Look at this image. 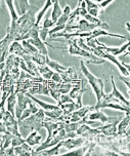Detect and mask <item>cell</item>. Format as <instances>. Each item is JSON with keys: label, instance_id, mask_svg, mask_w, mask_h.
<instances>
[{"label": "cell", "instance_id": "6da1fadb", "mask_svg": "<svg viewBox=\"0 0 130 156\" xmlns=\"http://www.w3.org/2000/svg\"><path fill=\"white\" fill-rule=\"evenodd\" d=\"M80 67H81V71L83 75L85 76V79L87 80L90 86L92 87L93 91H94V94L96 96V100H98V102L104 94V84L103 79L94 76V75L91 73L87 69V67L85 66L84 61H82V60L80 61Z\"/></svg>", "mask_w": 130, "mask_h": 156}, {"label": "cell", "instance_id": "7a4b0ae2", "mask_svg": "<svg viewBox=\"0 0 130 156\" xmlns=\"http://www.w3.org/2000/svg\"><path fill=\"white\" fill-rule=\"evenodd\" d=\"M68 44H69V47H68L67 51L69 54L72 55H78V57L84 58L87 63L95 64V65H101V64H104L106 62L104 58H101L96 57V55H94L93 54H91L89 51H84V49L80 48L75 42V38L69 39Z\"/></svg>", "mask_w": 130, "mask_h": 156}, {"label": "cell", "instance_id": "3957f363", "mask_svg": "<svg viewBox=\"0 0 130 156\" xmlns=\"http://www.w3.org/2000/svg\"><path fill=\"white\" fill-rule=\"evenodd\" d=\"M44 118H45V114H44V110L41 108L35 114H32L31 116L19 121V127L21 129H24L25 132H27V130H31V132L32 130H39L42 127Z\"/></svg>", "mask_w": 130, "mask_h": 156}, {"label": "cell", "instance_id": "277c9868", "mask_svg": "<svg viewBox=\"0 0 130 156\" xmlns=\"http://www.w3.org/2000/svg\"><path fill=\"white\" fill-rule=\"evenodd\" d=\"M104 108H112V109L124 111L126 114H129V112H130V107L124 105L122 102H120L119 100L113 98L110 94H104L103 98H101L94 106L95 110L104 109Z\"/></svg>", "mask_w": 130, "mask_h": 156}, {"label": "cell", "instance_id": "5b68a950", "mask_svg": "<svg viewBox=\"0 0 130 156\" xmlns=\"http://www.w3.org/2000/svg\"><path fill=\"white\" fill-rule=\"evenodd\" d=\"M1 121L3 122L4 125L6 126L8 133H12V135H15V136H22L21 133L19 132L18 119H15V116H13L10 112L5 110Z\"/></svg>", "mask_w": 130, "mask_h": 156}, {"label": "cell", "instance_id": "8992f818", "mask_svg": "<svg viewBox=\"0 0 130 156\" xmlns=\"http://www.w3.org/2000/svg\"><path fill=\"white\" fill-rule=\"evenodd\" d=\"M129 43H130L129 39H127V42L125 44H123L122 46H120V47H110V46L104 45V44H103V43H101L98 40V38L95 39V44L98 45V49H101V51H103L104 52H108V54L114 55V57H117V55L123 54V52H125L126 51H128Z\"/></svg>", "mask_w": 130, "mask_h": 156}, {"label": "cell", "instance_id": "52a82bcc", "mask_svg": "<svg viewBox=\"0 0 130 156\" xmlns=\"http://www.w3.org/2000/svg\"><path fill=\"white\" fill-rule=\"evenodd\" d=\"M87 119H90V120H98L101 121V123H108V122H113L116 120H120L122 117H109L107 116L103 109H98V110H93V112L91 111V113H88L86 115Z\"/></svg>", "mask_w": 130, "mask_h": 156}, {"label": "cell", "instance_id": "ba28073f", "mask_svg": "<svg viewBox=\"0 0 130 156\" xmlns=\"http://www.w3.org/2000/svg\"><path fill=\"white\" fill-rule=\"evenodd\" d=\"M31 101L29 97L26 96L25 93H18L16 94V105H15V118L18 121L21 119L22 113L29 105V102Z\"/></svg>", "mask_w": 130, "mask_h": 156}, {"label": "cell", "instance_id": "9c48e42d", "mask_svg": "<svg viewBox=\"0 0 130 156\" xmlns=\"http://www.w3.org/2000/svg\"><path fill=\"white\" fill-rule=\"evenodd\" d=\"M31 94H45V96H49V90L46 85L45 79H41L36 81L31 88L28 90Z\"/></svg>", "mask_w": 130, "mask_h": 156}, {"label": "cell", "instance_id": "30bf717a", "mask_svg": "<svg viewBox=\"0 0 130 156\" xmlns=\"http://www.w3.org/2000/svg\"><path fill=\"white\" fill-rule=\"evenodd\" d=\"M86 143V140L82 138L76 139V138H68L66 140L62 141V147H63L67 150H73L77 148V147H80L82 145H84Z\"/></svg>", "mask_w": 130, "mask_h": 156}, {"label": "cell", "instance_id": "8fae6325", "mask_svg": "<svg viewBox=\"0 0 130 156\" xmlns=\"http://www.w3.org/2000/svg\"><path fill=\"white\" fill-rule=\"evenodd\" d=\"M13 152H15V155H19V156H35L36 155L35 150H33L32 147L30 146V145H28L26 142L15 147Z\"/></svg>", "mask_w": 130, "mask_h": 156}, {"label": "cell", "instance_id": "7c38bea8", "mask_svg": "<svg viewBox=\"0 0 130 156\" xmlns=\"http://www.w3.org/2000/svg\"><path fill=\"white\" fill-rule=\"evenodd\" d=\"M129 114H126L124 118L118 122L117 125V135L118 136H129Z\"/></svg>", "mask_w": 130, "mask_h": 156}, {"label": "cell", "instance_id": "4fadbf2b", "mask_svg": "<svg viewBox=\"0 0 130 156\" xmlns=\"http://www.w3.org/2000/svg\"><path fill=\"white\" fill-rule=\"evenodd\" d=\"M8 52L10 55H15L19 58H23L24 55H30L26 49L24 48L22 44L19 43V41H13V42L9 45V48H8Z\"/></svg>", "mask_w": 130, "mask_h": 156}, {"label": "cell", "instance_id": "5bb4252c", "mask_svg": "<svg viewBox=\"0 0 130 156\" xmlns=\"http://www.w3.org/2000/svg\"><path fill=\"white\" fill-rule=\"evenodd\" d=\"M111 82H112V86H113L112 93H110L111 96H112L113 98H115V99L119 100V101L122 102L124 105H126V106H128V107H129V100L127 99V98L124 97L122 94V93H121V91L117 88L116 83H115V80H114V76L111 77Z\"/></svg>", "mask_w": 130, "mask_h": 156}, {"label": "cell", "instance_id": "9a60e30c", "mask_svg": "<svg viewBox=\"0 0 130 156\" xmlns=\"http://www.w3.org/2000/svg\"><path fill=\"white\" fill-rule=\"evenodd\" d=\"M45 64H46V66H48L49 68L52 69V70H54L56 73H59V74H63V72H66L68 70L67 67L60 65V64L57 63L56 61L51 60L48 55H46V58H45Z\"/></svg>", "mask_w": 130, "mask_h": 156}, {"label": "cell", "instance_id": "2e32d148", "mask_svg": "<svg viewBox=\"0 0 130 156\" xmlns=\"http://www.w3.org/2000/svg\"><path fill=\"white\" fill-rule=\"evenodd\" d=\"M103 35H106V36H111V37H116V38H120V39H125V38H128L124 35H121V34H115V33H110L106 31L104 29H101V28H98V29H94L93 31L90 32V37L92 38H98L99 36H103Z\"/></svg>", "mask_w": 130, "mask_h": 156}, {"label": "cell", "instance_id": "e0dca14e", "mask_svg": "<svg viewBox=\"0 0 130 156\" xmlns=\"http://www.w3.org/2000/svg\"><path fill=\"white\" fill-rule=\"evenodd\" d=\"M42 139H43L42 136L38 133V130H32V132L30 133V135L25 139V142H26L28 145H30L31 147H33L38 144H41Z\"/></svg>", "mask_w": 130, "mask_h": 156}, {"label": "cell", "instance_id": "ac0fdd59", "mask_svg": "<svg viewBox=\"0 0 130 156\" xmlns=\"http://www.w3.org/2000/svg\"><path fill=\"white\" fill-rule=\"evenodd\" d=\"M85 4H86V12L92 16L93 18H98L99 12H101V8L98 2L90 1V0H85Z\"/></svg>", "mask_w": 130, "mask_h": 156}, {"label": "cell", "instance_id": "d6986e66", "mask_svg": "<svg viewBox=\"0 0 130 156\" xmlns=\"http://www.w3.org/2000/svg\"><path fill=\"white\" fill-rule=\"evenodd\" d=\"M15 6L18 7V15L22 16L24 15H26V13L29 12L30 7H31V5H30L29 1L28 0H18V1H15Z\"/></svg>", "mask_w": 130, "mask_h": 156}, {"label": "cell", "instance_id": "ffe728a7", "mask_svg": "<svg viewBox=\"0 0 130 156\" xmlns=\"http://www.w3.org/2000/svg\"><path fill=\"white\" fill-rule=\"evenodd\" d=\"M38 110H39V108L36 106V103H34L31 100V101L29 102V105H28V107L24 110V112L22 113V116H21L20 120H23V119L27 118V117L31 116L32 114H35ZM20 120H19V121H20Z\"/></svg>", "mask_w": 130, "mask_h": 156}, {"label": "cell", "instance_id": "44dd1931", "mask_svg": "<svg viewBox=\"0 0 130 156\" xmlns=\"http://www.w3.org/2000/svg\"><path fill=\"white\" fill-rule=\"evenodd\" d=\"M71 8L69 5H66L65 6V9L63 10V15L60 16V18L57 20V22L55 23V26L56 27H60V26H66V24L68 23V20H69V16L71 15Z\"/></svg>", "mask_w": 130, "mask_h": 156}, {"label": "cell", "instance_id": "7402d4cb", "mask_svg": "<svg viewBox=\"0 0 130 156\" xmlns=\"http://www.w3.org/2000/svg\"><path fill=\"white\" fill-rule=\"evenodd\" d=\"M52 4H53V1H51V0H47V1L45 2V4H44V6L42 7V9H41V10H38L37 15H36V22H35V26L39 27L40 22H41V20H42L43 16L45 15L46 12H47V9H48L49 7L51 6Z\"/></svg>", "mask_w": 130, "mask_h": 156}, {"label": "cell", "instance_id": "603a6c76", "mask_svg": "<svg viewBox=\"0 0 130 156\" xmlns=\"http://www.w3.org/2000/svg\"><path fill=\"white\" fill-rule=\"evenodd\" d=\"M7 111L10 112L13 116H15V105H16V94L13 91L7 97Z\"/></svg>", "mask_w": 130, "mask_h": 156}, {"label": "cell", "instance_id": "cb8c5ba5", "mask_svg": "<svg viewBox=\"0 0 130 156\" xmlns=\"http://www.w3.org/2000/svg\"><path fill=\"white\" fill-rule=\"evenodd\" d=\"M63 110V115L66 116V115H69L70 113H72L73 111H75L76 109H78L77 105L75 104L74 101H71V102H67V103H63V104L59 105Z\"/></svg>", "mask_w": 130, "mask_h": 156}, {"label": "cell", "instance_id": "d4e9b609", "mask_svg": "<svg viewBox=\"0 0 130 156\" xmlns=\"http://www.w3.org/2000/svg\"><path fill=\"white\" fill-rule=\"evenodd\" d=\"M5 3H6L8 9H9L10 18H12V23H10V25L15 24L16 21H18L20 16H19L18 12H16V10L15 8V1H12V0H6V1H5Z\"/></svg>", "mask_w": 130, "mask_h": 156}, {"label": "cell", "instance_id": "484cf974", "mask_svg": "<svg viewBox=\"0 0 130 156\" xmlns=\"http://www.w3.org/2000/svg\"><path fill=\"white\" fill-rule=\"evenodd\" d=\"M53 9H52V12H51V21L53 22L54 25L55 23L57 22V20L60 18V16L63 15V9L60 8V2L57 0L53 1Z\"/></svg>", "mask_w": 130, "mask_h": 156}, {"label": "cell", "instance_id": "4316f807", "mask_svg": "<svg viewBox=\"0 0 130 156\" xmlns=\"http://www.w3.org/2000/svg\"><path fill=\"white\" fill-rule=\"evenodd\" d=\"M38 67V72H39V75L42 78H44L45 80H49L52 76V74L54 73L53 71L50 70L48 66L44 65V66H37Z\"/></svg>", "mask_w": 130, "mask_h": 156}, {"label": "cell", "instance_id": "83f0119b", "mask_svg": "<svg viewBox=\"0 0 130 156\" xmlns=\"http://www.w3.org/2000/svg\"><path fill=\"white\" fill-rule=\"evenodd\" d=\"M45 58H46V55H43L42 54H40V52H36L35 55H32V61L37 66H44V65H46Z\"/></svg>", "mask_w": 130, "mask_h": 156}, {"label": "cell", "instance_id": "f1b7e54d", "mask_svg": "<svg viewBox=\"0 0 130 156\" xmlns=\"http://www.w3.org/2000/svg\"><path fill=\"white\" fill-rule=\"evenodd\" d=\"M22 45H23L24 48L26 49V51H27L28 52H29V54L31 55H35L36 52H39V51H37V49L35 48L34 46L32 45L31 43H29V42H28L27 40H24V41H23V44H22Z\"/></svg>", "mask_w": 130, "mask_h": 156}, {"label": "cell", "instance_id": "f546056e", "mask_svg": "<svg viewBox=\"0 0 130 156\" xmlns=\"http://www.w3.org/2000/svg\"><path fill=\"white\" fill-rule=\"evenodd\" d=\"M48 32H49V29H44L42 27L39 28V37L44 43H45V41H46V38H47Z\"/></svg>", "mask_w": 130, "mask_h": 156}, {"label": "cell", "instance_id": "4dcf8cb0", "mask_svg": "<svg viewBox=\"0 0 130 156\" xmlns=\"http://www.w3.org/2000/svg\"><path fill=\"white\" fill-rule=\"evenodd\" d=\"M119 79L122 80V81L125 83L127 86V91H128V94H130V82H129V76H123V75H119Z\"/></svg>", "mask_w": 130, "mask_h": 156}, {"label": "cell", "instance_id": "1f68e13d", "mask_svg": "<svg viewBox=\"0 0 130 156\" xmlns=\"http://www.w3.org/2000/svg\"><path fill=\"white\" fill-rule=\"evenodd\" d=\"M53 26H54V23L51 21V20H49L48 18H46L43 21L42 28H44V29H49V28H51V27H53Z\"/></svg>", "mask_w": 130, "mask_h": 156}, {"label": "cell", "instance_id": "d6a6232c", "mask_svg": "<svg viewBox=\"0 0 130 156\" xmlns=\"http://www.w3.org/2000/svg\"><path fill=\"white\" fill-rule=\"evenodd\" d=\"M50 80H52V81H54V82H56V83L63 82V79H62V77H60V75L59 73H56V72H54V73L52 74Z\"/></svg>", "mask_w": 130, "mask_h": 156}, {"label": "cell", "instance_id": "836d02e7", "mask_svg": "<svg viewBox=\"0 0 130 156\" xmlns=\"http://www.w3.org/2000/svg\"><path fill=\"white\" fill-rule=\"evenodd\" d=\"M114 1V0H106V1H101V2H98V5H99V8H101V10H103L104 7L108 6L110 3H112V2Z\"/></svg>", "mask_w": 130, "mask_h": 156}, {"label": "cell", "instance_id": "e575fe53", "mask_svg": "<svg viewBox=\"0 0 130 156\" xmlns=\"http://www.w3.org/2000/svg\"><path fill=\"white\" fill-rule=\"evenodd\" d=\"M0 133H8L6 126H5L4 123L1 120H0Z\"/></svg>", "mask_w": 130, "mask_h": 156}, {"label": "cell", "instance_id": "d590c367", "mask_svg": "<svg viewBox=\"0 0 130 156\" xmlns=\"http://www.w3.org/2000/svg\"><path fill=\"white\" fill-rule=\"evenodd\" d=\"M2 140H3V133H0V149H1Z\"/></svg>", "mask_w": 130, "mask_h": 156}, {"label": "cell", "instance_id": "8d00e7d4", "mask_svg": "<svg viewBox=\"0 0 130 156\" xmlns=\"http://www.w3.org/2000/svg\"><path fill=\"white\" fill-rule=\"evenodd\" d=\"M126 28H127V31L130 32V28H129V23H126Z\"/></svg>", "mask_w": 130, "mask_h": 156}, {"label": "cell", "instance_id": "74e56055", "mask_svg": "<svg viewBox=\"0 0 130 156\" xmlns=\"http://www.w3.org/2000/svg\"><path fill=\"white\" fill-rule=\"evenodd\" d=\"M0 3H1V1H0Z\"/></svg>", "mask_w": 130, "mask_h": 156}]
</instances>
